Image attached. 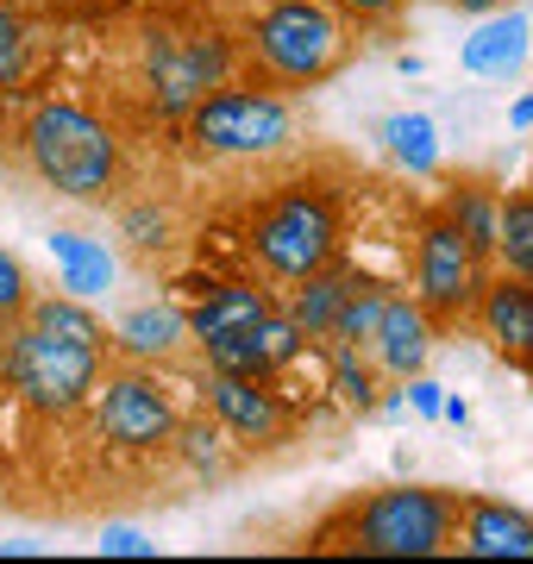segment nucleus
I'll list each match as a JSON object with an SVG mask.
<instances>
[{
  "label": "nucleus",
  "mask_w": 533,
  "mask_h": 564,
  "mask_svg": "<svg viewBox=\"0 0 533 564\" xmlns=\"http://www.w3.org/2000/svg\"><path fill=\"white\" fill-rule=\"evenodd\" d=\"M25 158L57 195L69 202H95L113 188V170H120V151H113V132H107L95 113L69 101H44L32 120H25Z\"/></svg>",
  "instance_id": "f257e3e1"
},
{
  "label": "nucleus",
  "mask_w": 533,
  "mask_h": 564,
  "mask_svg": "<svg viewBox=\"0 0 533 564\" xmlns=\"http://www.w3.org/2000/svg\"><path fill=\"white\" fill-rule=\"evenodd\" d=\"M0 370H7V389H13L25 408H39V414H69V408L88 402V389H101V345L25 321L20 333L7 339Z\"/></svg>",
  "instance_id": "f03ea898"
},
{
  "label": "nucleus",
  "mask_w": 533,
  "mask_h": 564,
  "mask_svg": "<svg viewBox=\"0 0 533 564\" xmlns=\"http://www.w3.org/2000/svg\"><path fill=\"white\" fill-rule=\"evenodd\" d=\"M452 527H458V502L446 489H377L365 508H358V545L377 552V558H433L452 545Z\"/></svg>",
  "instance_id": "7ed1b4c3"
},
{
  "label": "nucleus",
  "mask_w": 533,
  "mask_h": 564,
  "mask_svg": "<svg viewBox=\"0 0 533 564\" xmlns=\"http://www.w3.org/2000/svg\"><path fill=\"white\" fill-rule=\"evenodd\" d=\"M251 251H258V263H264L270 276L302 282L320 263H333V251H339V214H333L327 195L289 188L283 202L251 226Z\"/></svg>",
  "instance_id": "20e7f679"
},
{
  "label": "nucleus",
  "mask_w": 533,
  "mask_h": 564,
  "mask_svg": "<svg viewBox=\"0 0 533 564\" xmlns=\"http://www.w3.org/2000/svg\"><path fill=\"white\" fill-rule=\"evenodd\" d=\"M188 132L202 151L214 158H264V151H283L289 132H295V113L270 95H246V88H214L195 101L188 113Z\"/></svg>",
  "instance_id": "39448f33"
},
{
  "label": "nucleus",
  "mask_w": 533,
  "mask_h": 564,
  "mask_svg": "<svg viewBox=\"0 0 533 564\" xmlns=\"http://www.w3.org/2000/svg\"><path fill=\"white\" fill-rule=\"evenodd\" d=\"M258 57L283 82H314L327 76L339 57V25L314 7V0H283L258 20Z\"/></svg>",
  "instance_id": "423d86ee"
},
{
  "label": "nucleus",
  "mask_w": 533,
  "mask_h": 564,
  "mask_svg": "<svg viewBox=\"0 0 533 564\" xmlns=\"http://www.w3.org/2000/svg\"><path fill=\"white\" fill-rule=\"evenodd\" d=\"M95 421H101V440L126 445V452H151V445H164L176 433V408H170V395L151 377L126 370V377H113L101 389Z\"/></svg>",
  "instance_id": "0eeeda50"
},
{
  "label": "nucleus",
  "mask_w": 533,
  "mask_h": 564,
  "mask_svg": "<svg viewBox=\"0 0 533 564\" xmlns=\"http://www.w3.org/2000/svg\"><path fill=\"white\" fill-rule=\"evenodd\" d=\"M226 76V44L220 39H157L151 44V88L164 113H188V107L214 95Z\"/></svg>",
  "instance_id": "6e6552de"
},
{
  "label": "nucleus",
  "mask_w": 533,
  "mask_h": 564,
  "mask_svg": "<svg viewBox=\"0 0 533 564\" xmlns=\"http://www.w3.org/2000/svg\"><path fill=\"white\" fill-rule=\"evenodd\" d=\"M414 295H421L427 314H452V307H465L477 295V251L452 220L433 226L421 251H414Z\"/></svg>",
  "instance_id": "1a4fd4ad"
},
{
  "label": "nucleus",
  "mask_w": 533,
  "mask_h": 564,
  "mask_svg": "<svg viewBox=\"0 0 533 564\" xmlns=\"http://www.w3.org/2000/svg\"><path fill=\"white\" fill-rule=\"evenodd\" d=\"M302 339H308V333L289 321V314H276V307H270L264 321H251L246 333L214 339V345H202V351H207V364H214V370H232V377H270V370L295 364Z\"/></svg>",
  "instance_id": "9d476101"
},
{
  "label": "nucleus",
  "mask_w": 533,
  "mask_h": 564,
  "mask_svg": "<svg viewBox=\"0 0 533 564\" xmlns=\"http://www.w3.org/2000/svg\"><path fill=\"white\" fill-rule=\"evenodd\" d=\"M365 351L383 364L390 377H421V370H427V358H433L427 307H421V302H402V295H390V307H383V321H377V333H370Z\"/></svg>",
  "instance_id": "9b49d317"
},
{
  "label": "nucleus",
  "mask_w": 533,
  "mask_h": 564,
  "mask_svg": "<svg viewBox=\"0 0 533 564\" xmlns=\"http://www.w3.org/2000/svg\"><path fill=\"white\" fill-rule=\"evenodd\" d=\"M207 402H214V421H220L226 433H239V440H276V426H283V402H276L270 389H258V377L214 370Z\"/></svg>",
  "instance_id": "f8f14e48"
},
{
  "label": "nucleus",
  "mask_w": 533,
  "mask_h": 564,
  "mask_svg": "<svg viewBox=\"0 0 533 564\" xmlns=\"http://www.w3.org/2000/svg\"><path fill=\"white\" fill-rule=\"evenodd\" d=\"M270 314V302L251 289V282H214L202 302L188 307V333L202 345H214V339H232V333H246L251 321H264Z\"/></svg>",
  "instance_id": "ddd939ff"
},
{
  "label": "nucleus",
  "mask_w": 533,
  "mask_h": 564,
  "mask_svg": "<svg viewBox=\"0 0 533 564\" xmlns=\"http://www.w3.org/2000/svg\"><path fill=\"white\" fill-rule=\"evenodd\" d=\"M465 552H477V558H533V521L502 502H477L465 514Z\"/></svg>",
  "instance_id": "4468645a"
},
{
  "label": "nucleus",
  "mask_w": 533,
  "mask_h": 564,
  "mask_svg": "<svg viewBox=\"0 0 533 564\" xmlns=\"http://www.w3.org/2000/svg\"><path fill=\"white\" fill-rule=\"evenodd\" d=\"M346 295H351V282L339 276V270H327V263H320L314 276H302L289 321L302 326L308 339H333V326H339V314H346Z\"/></svg>",
  "instance_id": "2eb2a0df"
},
{
  "label": "nucleus",
  "mask_w": 533,
  "mask_h": 564,
  "mask_svg": "<svg viewBox=\"0 0 533 564\" xmlns=\"http://www.w3.org/2000/svg\"><path fill=\"white\" fill-rule=\"evenodd\" d=\"M490 333H496L502 351L533 358V289H527V276L496 282V289H490Z\"/></svg>",
  "instance_id": "dca6fc26"
},
{
  "label": "nucleus",
  "mask_w": 533,
  "mask_h": 564,
  "mask_svg": "<svg viewBox=\"0 0 533 564\" xmlns=\"http://www.w3.org/2000/svg\"><path fill=\"white\" fill-rule=\"evenodd\" d=\"M521 57H527V20H521V13L483 25V32L465 44V69H477V76H509Z\"/></svg>",
  "instance_id": "f3484780"
},
{
  "label": "nucleus",
  "mask_w": 533,
  "mask_h": 564,
  "mask_svg": "<svg viewBox=\"0 0 533 564\" xmlns=\"http://www.w3.org/2000/svg\"><path fill=\"white\" fill-rule=\"evenodd\" d=\"M51 251L63 263V289H76V295H101L113 282V258L101 245H88L83 232H51Z\"/></svg>",
  "instance_id": "a211bd4d"
},
{
  "label": "nucleus",
  "mask_w": 533,
  "mask_h": 564,
  "mask_svg": "<svg viewBox=\"0 0 533 564\" xmlns=\"http://www.w3.org/2000/svg\"><path fill=\"white\" fill-rule=\"evenodd\" d=\"M183 339H188V321L176 307H132L120 321V345L139 351V358H164V351H176Z\"/></svg>",
  "instance_id": "6ab92c4d"
},
{
  "label": "nucleus",
  "mask_w": 533,
  "mask_h": 564,
  "mask_svg": "<svg viewBox=\"0 0 533 564\" xmlns=\"http://www.w3.org/2000/svg\"><path fill=\"white\" fill-rule=\"evenodd\" d=\"M496 251L514 276L533 282V195H514V202L496 207Z\"/></svg>",
  "instance_id": "aec40b11"
},
{
  "label": "nucleus",
  "mask_w": 533,
  "mask_h": 564,
  "mask_svg": "<svg viewBox=\"0 0 533 564\" xmlns=\"http://www.w3.org/2000/svg\"><path fill=\"white\" fill-rule=\"evenodd\" d=\"M383 139H390V151L409 170H433L439 163V139H433V120H421V113H395L390 126H383Z\"/></svg>",
  "instance_id": "412c9836"
},
{
  "label": "nucleus",
  "mask_w": 533,
  "mask_h": 564,
  "mask_svg": "<svg viewBox=\"0 0 533 564\" xmlns=\"http://www.w3.org/2000/svg\"><path fill=\"white\" fill-rule=\"evenodd\" d=\"M452 226L465 232V245H471L477 258H490V251H496V202H490V195H458Z\"/></svg>",
  "instance_id": "4be33fe9"
},
{
  "label": "nucleus",
  "mask_w": 533,
  "mask_h": 564,
  "mask_svg": "<svg viewBox=\"0 0 533 564\" xmlns=\"http://www.w3.org/2000/svg\"><path fill=\"white\" fill-rule=\"evenodd\" d=\"M32 321H39V326H51V333H69V339L107 345L101 321H95V314H88L83 302H39V307H32Z\"/></svg>",
  "instance_id": "5701e85b"
},
{
  "label": "nucleus",
  "mask_w": 533,
  "mask_h": 564,
  "mask_svg": "<svg viewBox=\"0 0 533 564\" xmlns=\"http://www.w3.org/2000/svg\"><path fill=\"white\" fill-rule=\"evenodd\" d=\"M25 63H32V32H25V20L0 0V82H25Z\"/></svg>",
  "instance_id": "b1692460"
},
{
  "label": "nucleus",
  "mask_w": 533,
  "mask_h": 564,
  "mask_svg": "<svg viewBox=\"0 0 533 564\" xmlns=\"http://www.w3.org/2000/svg\"><path fill=\"white\" fill-rule=\"evenodd\" d=\"M13 314H25V270L13 251H0V321H13Z\"/></svg>",
  "instance_id": "393cba45"
},
{
  "label": "nucleus",
  "mask_w": 533,
  "mask_h": 564,
  "mask_svg": "<svg viewBox=\"0 0 533 564\" xmlns=\"http://www.w3.org/2000/svg\"><path fill=\"white\" fill-rule=\"evenodd\" d=\"M339 383H346V395L358 408H370V377L358 370V351H351V345H339Z\"/></svg>",
  "instance_id": "a878e982"
},
{
  "label": "nucleus",
  "mask_w": 533,
  "mask_h": 564,
  "mask_svg": "<svg viewBox=\"0 0 533 564\" xmlns=\"http://www.w3.org/2000/svg\"><path fill=\"white\" fill-rule=\"evenodd\" d=\"M101 552H107V558H132V552L144 558V552H151V540H144V533H132V527H107Z\"/></svg>",
  "instance_id": "bb28decb"
},
{
  "label": "nucleus",
  "mask_w": 533,
  "mask_h": 564,
  "mask_svg": "<svg viewBox=\"0 0 533 564\" xmlns=\"http://www.w3.org/2000/svg\"><path fill=\"white\" fill-rule=\"evenodd\" d=\"M339 7H351V13H395L402 0H339Z\"/></svg>",
  "instance_id": "cd10ccee"
},
{
  "label": "nucleus",
  "mask_w": 533,
  "mask_h": 564,
  "mask_svg": "<svg viewBox=\"0 0 533 564\" xmlns=\"http://www.w3.org/2000/svg\"><path fill=\"white\" fill-rule=\"evenodd\" d=\"M514 126H533V95H527L521 107H514Z\"/></svg>",
  "instance_id": "c85d7f7f"
},
{
  "label": "nucleus",
  "mask_w": 533,
  "mask_h": 564,
  "mask_svg": "<svg viewBox=\"0 0 533 564\" xmlns=\"http://www.w3.org/2000/svg\"><path fill=\"white\" fill-rule=\"evenodd\" d=\"M452 7H471V13H490L496 0H452Z\"/></svg>",
  "instance_id": "c756f323"
},
{
  "label": "nucleus",
  "mask_w": 533,
  "mask_h": 564,
  "mask_svg": "<svg viewBox=\"0 0 533 564\" xmlns=\"http://www.w3.org/2000/svg\"><path fill=\"white\" fill-rule=\"evenodd\" d=\"M0 88H7V82H0Z\"/></svg>",
  "instance_id": "7c9ffc66"
}]
</instances>
